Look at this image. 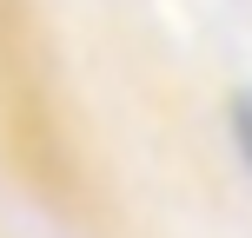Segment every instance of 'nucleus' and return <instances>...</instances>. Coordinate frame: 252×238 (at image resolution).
<instances>
[{
    "label": "nucleus",
    "mask_w": 252,
    "mask_h": 238,
    "mask_svg": "<svg viewBox=\"0 0 252 238\" xmlns=\"http://www.w3.org/2000/svg\"><path fill=\"white\" fill-rule=\"evenodd\" d=\"M226 132H232L239 165L252 172V86H246V93H232V106H226Z\"/></svg>",
    "instance_id": "nucleus-1"
}]
</instances>
